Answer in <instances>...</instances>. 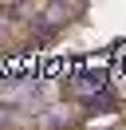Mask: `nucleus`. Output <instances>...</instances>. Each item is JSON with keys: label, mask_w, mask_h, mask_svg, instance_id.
<instances>
[{"label": "nucleus", "mask_w": 126, "mask_h": 130, "mask_svg": "<svg viewBox=\"0 0 126 130\" xmlns=\"http://www.w3.org/2000/svg\"><path fill=\"white\" fill-rule=\"evenodd\" d=\"M0 122H4V110H0Z\"/></svg>", "instance_id": "obj_2"}, {"label": "nucleus", "mask_w": 126, "mask_h": 130, "mask_svg": "<svg viewBox=\"0 0 126 130\" xmlns=\"http://www.w3.org/2000/svg\"><path fill=\"white\" fill-rule=\"evenodd\" d=\"M102 87H106V75H102V71H87V75L75 79V91H79V95H94V91H102Z\"/></svg>", "instance_id": "obj_1"}]
</instances>
